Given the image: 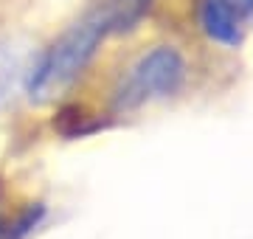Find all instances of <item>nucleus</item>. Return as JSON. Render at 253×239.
<instances>
[{
	"label": "nucleus",
	"instance_id": "1",
	"mask_svg": "<svg viewBox=\"0 0 253 239\" xmlns=\"http://www.w3.org/2000/svg\"><path fill=\"white\" fill-rule=\"evenodd\" d=\"M107 34H113V28L99 9H93L84 20H79L73 28H68L42 54V59L34 65V71L28 76L31 101L45 104V101H54L56 96H62L76 82V76L87 68L96 48L101 45V40Z\"/></svg>",
	"mask_w": 253,
	"mask_h": 239
},
{
	"label": "nucleus",
	"instance_id": "2",
	"mask_svg": "<svg viewBox=\"0 0 253 239\" xmlns=\"http://www.w3.org/2000/svg\"><path fill=\"white\" fill-rule=\"evenodd\" d=\"M186 79V59L172 45H158L132 65L121 87L116 90L118 110H135L144 101L163 99L180 90Z\"/></svg>",
	"mask_w": 253,
	"mask_h": 239
},
{
	"label": "nucleus",
	"instance_id": "3",
	"mask_svg": "<svg viewBox=\"0 0 253 239\" xmlns=\"http://www.w3.org/2000/svg\"><path fill=\"white\" fill-rule=\"evenodd\" d=\"M34 71L31 45L26 40H6L0 42V107H6L17 90L28 82Z\"/></svg>",
	"mask_w": 253,
	"mask_h": 239
},
{
	"label": "nucleus",
	"instance_id": "4",
	"mask_svg": "<svg viewBox=\"0 0 253 239\" xmlns=\"http://www.w3.org/2000/svg\"><path fill=\"white\" fill-rule=\"evenodd\" d=\"M200 23L211 40L222 45L242 42V17L236 14L225 0H200Z\"/></svg>",
	"mask_w": 253,
	"mask_h": 239
},
{
	"label": "nucleus",
	"instance_id": "5",
	"mask_svg": "<svg viewBox=\"0 0 253 239\" xmlns=\"http://www.w3.org/2000/svg\"><path fill=\"white\" fill-rule=\"evenodd\" d=\"M152 0H101L96 9L107 17L113 31H126L146 14Z\"/></svg>",
	"mask_w": 253,
	"mask_h": 239
},
{
	"label": "nucleus",
	"instance_id": "6",
	"mask_svg": "<svg viewBox=\"0 0 253 239\" xmlns=\"http://www.w3.org/2000/svg\"><path fill=\"white\" fill-rule=\"evenodd\" d=\"M228 6L239 14V17H248V14H253V0H225Z\"/></svg>",
	"mask_w": 253,
	"mask_h": 239
}]
</instances>
